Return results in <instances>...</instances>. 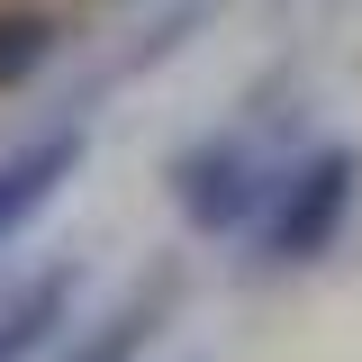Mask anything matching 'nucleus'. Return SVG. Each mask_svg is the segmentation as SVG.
<instances>
[{"mask_svg":"<svg viewBox=\"0 0 362 362\" xmlns=\"http://www.w3.org/2000/svg\"><path fill=\"white\" fill-rule=\"evenodd\" d=\"M354 190H362V154L354 145H317L308 163H290L281 199H272V254L281 263H317L335 245L344 209H354Z\"/></svg>","mask_w":362,"mask_h":362,"instance_id":"f03ea898","label":"nucleus"},{"mask_svg":"<svg viewBox=\"0 0 362 362\" xmlns=\"http://www.w3.org/2000/svg\"><path fill=\"white\" fill-rule=\"evenodd\" d=\"M163 308H173V281H154V290H136L118 317H100L82 344H64L54 362H136L145 344H154V326H163Z\"/></svg>","mask_w":362,"mask_h":362,"instance_id":"39448f33","label":"nucleus"},{"mask_svg":"<svg viewBox=\"0 0 362 362\" xmlns=\"http://www.w3.org/2000/svg\"><path fill=\"white\" fill-rule=\"evenodd\" d=\"M73 317V263H54V272H37L9 308H0V362H28L37 344H54V326Z\"/></svg>","mask_w":362,"mask_h":362,"instance_id":"20e7f679","label":"nucleus"},{"mask_svg":"<svg viewBox=\"0 0 362 362\" xmlns=\"http://www.w3.org/2000/svg\"><path fill=\"white\" fill-rule=\"evenodd\" d=\"M82 145H90L82 127H54V136H37V145H18V154L0 163V245H9V235H18V226H28V218L45 209V199H54V190L73 181V163H82Z\"/></svg>","mask_w":362,"mask_h":362,"instance_id":"7ed1b4c3","label":"nucleus"},{"mask_svg":"<svg viewBox=\"0 0 362 362\" xmlns=\"http://www.w3.org/2000/svg\"><path fill=\"white\" fill-rule=\"evenodd\" d=\"M281 181H290V173H272L245 136H209V145H190V154L173 163L181 218L199 226V235H235L263 199H281Z\"/></svg>","mask_w":362,"mask_h":362,"instance_id":"f257e3e1","label":"nucleus"},{"mask_svg":"<svg viewBox=\"0 0 362 362\" xmlns=\"http://www.w3.org/2000/svg\"><path fill=\"white\" fill-rule=\"evenodd\" d=\"M54 54V18L45 9H0V90H18Z\"/></svg>","mask_w":362,"mask_h":362,"instance_id":"423d86ee","label":"nucleus"}]
</instances>
